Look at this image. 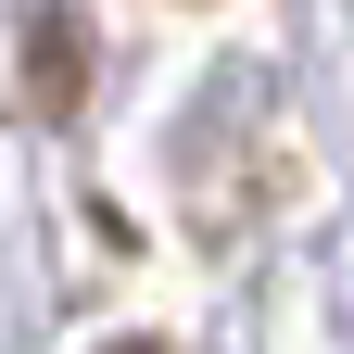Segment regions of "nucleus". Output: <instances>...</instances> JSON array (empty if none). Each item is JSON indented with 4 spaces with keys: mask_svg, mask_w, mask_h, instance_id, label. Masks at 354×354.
Returning a JSON list of instances; mask_svg holds the SVG:
<instances>
[{
    "mask_svg": "<svg viewBox=\"0 0 354 354\" xmlns=\"http://www.w3.org/2000/svg\"><path fill=\"white\" fill-rule=\"evenodd\" d=\"M114 354H152V342H114Z\"/></svg>",
    "mask_w": 354,
    "mask_h": 354,
    "instance_id": "nucleus-1",
    "label": "nucleus"
}]
</instances>
